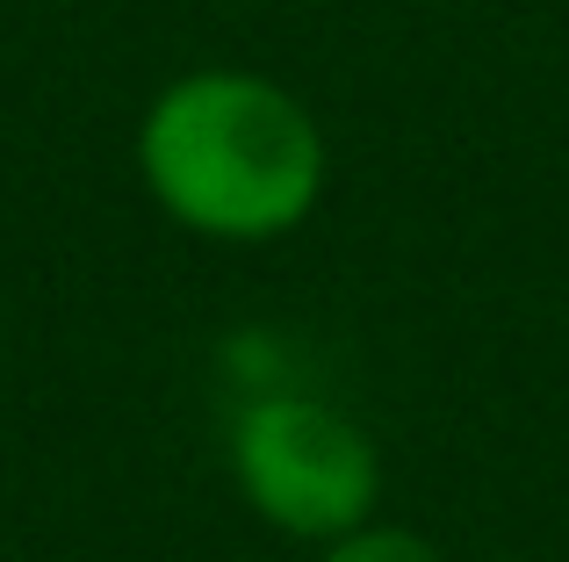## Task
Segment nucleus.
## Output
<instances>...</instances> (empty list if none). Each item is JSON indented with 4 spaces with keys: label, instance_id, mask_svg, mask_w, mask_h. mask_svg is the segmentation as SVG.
Returning <instances> with one entry per match:
<instances>
[{
    "label": "nucleus",
    "instance_id": "obj_1",
    "mask_svg": "<svg viewBox=\"0 0 569 562\" xmlns=\"http://www.w3.org/2000/svg\"><path fill=\"white\" fill-rule=\"evenodd\" d=\"M138 181L194 239L274 245L325 202L332 144L296 87L246 66H202L144 101Z\"/></svg>",
    "mask_w": 569,
    "mask_h": 562
},
{
    "label": "nucleus",
    "instance_id": "obj_2",
    "mask_svg": "<svg viewBox=\"0 0 569 562\" xmlns=\"http://www.w3.org/2000/svg\"><path fill=\"white\" fill-rule=\"evenodd\" d=\"M231 483L274 534L318 549L382 512V454L368 425L310 390H252L238 404Z\"/></svg>",
    "mask_w": 569,
    "mask_h": 562
},
{
    "label": "nucleus",
    "instance_id": "obj_3",
    "mask_svg": "<svg viewBox=\"0 0 569 562\" xmlns=\"http://www.w3.org/2000/svg\"><path fill=\"white\" fill-rule=\"evenodd\" d=\"M318 562H447V549H432V541H426V534H411V526H382V520H368V526H353V534L325 541Z\"/></svg>",
    "mask_w": 569,
    "mask_h": 562
}]
</instances>
